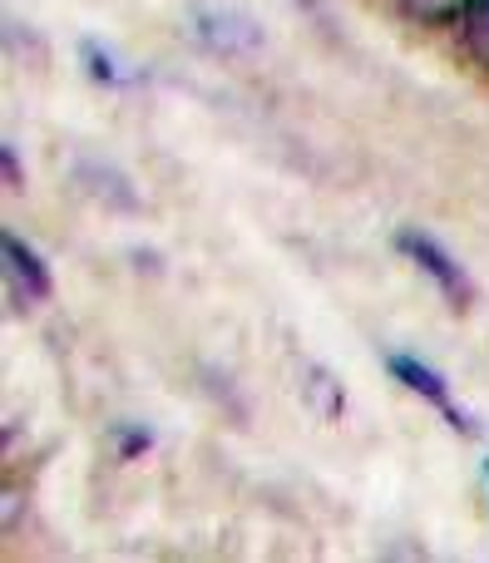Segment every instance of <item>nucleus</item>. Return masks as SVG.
Listing matches in <instances>:
<instances>
[{
    "mask_svg": "<svg viewBox=\"0 0 489 563\" xmlns=\"http://www.w3.org/2000/svg\"><path fill=\"white\" fill-rule=\"evenodd\" d=\"M401 5L411 10L415 20H431V25H441V20H460L470 0H401Z\"/></svg>",
    "mask_w": 489,
    "mask_h": 563,
    "instance_id": "39448f33",
    "label": "nucleus"
},
{
    "mask_svg": "<svg viewBox=\"0 0 489 563\" xmlns=\"http://www.w3.org/2000/svg\"><path fill=\"white\" fill-rule=\"evenodd\" d=\"M396 247H401V257L415 267L425 282H431L435 291H441L451 307H470V277H465V267L455 263L451 253H445L435 238H425V233H396Z\"/></svg>",
    "mask_w": 489,
    "mask_h": 563,
    "instance_id": "f257e3e1",
    "label": "nucleus"
},
{
    "mask_svg": "<svg viewBox=\"0 0 489 563\" xmlns=\"http://www.w3.org/2000/svg\"><path fill=\"white\" fill-rule=\"evenodd\" d=\"M485 479H489V460H485Z\"/></svg>",
    "mask_w": 489,
    "mask_h": 563,
    "instance_id": "423d86ee",
    "label": "nucleus"
},
{
    "mask_svg": "<svg viewBox=\"0 0 489 563\" xmlns=\"http://www.w3.org/2000/svg\"><path fill=\"white\" fill-rule=\"evenodd\" d=\"M386 371H391V376L401 380L411 396H421L425 406L441 410V416L451 420L460 435H475V430H480L460 406H455V396H451V386H445V376H441V371H431L425 361H415V356H386Z\"/></svg>",
    "mask_w": 489,
    "mask_h": 563,
    "instance_id": "7ed1b4c3",
    "label": "nucleus"
},
{
    "mask_svg": "<svg viewBox=\"0 0 489 563\" xmlns=\"http://www.w3.org/2000/svg\"><path fill=\"white\" fill-rule=\"evenodd\" d=\"M0 267H5V291H10V301H15L20 311L45 307V301L55 297V277H49L45 257H40L20 233L0 238Z\"/></svg>",
    "mask_w": 489,
    "mask_h": 563,
    "instance_id": "f03ea898",
    "label": "nucleus"
},
{
    "mask_svg": "<svg viewBox=\"0 0 489 563\" xmlns=\"http://www.w3.org/2000/svg\"><path fill=\"white\" fill-rule=\"evenodd\" d=\"M460 40H465V49L489 69V0H470V5H465Z\"/></svg>",
    "mask_w": 489,
    "mask_h": 563,
    "instance_id": "20e7f679",
    "label": "nucleus"
}]
</instances>
